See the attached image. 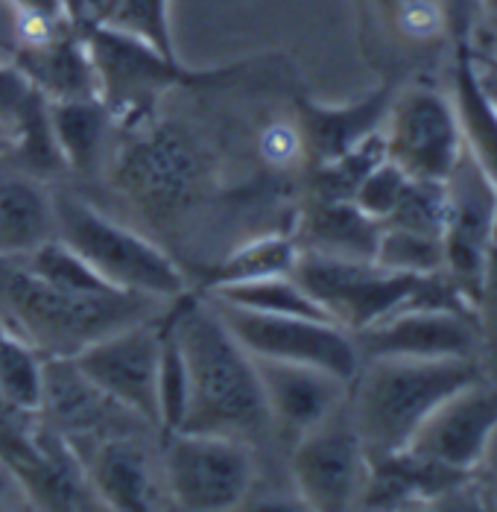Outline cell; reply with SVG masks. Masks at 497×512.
Returning a JSON list of instances; mask_svg holds the SVG:
<instances>
[{"mask_svg": "<svg viewBox=\"0 0 497 512\" xmlns=\"http://www.w3.org/2000/svg\"><path fill=\"white\" fill-rule=\"evenodd\" d=\"M451 9V44L462 39H471L474 15H477V0H448Z\"/></svg>", "mask_w": 497, "mask_h": 512, "instance_id": "ab89813d", "label": "cell"}, {"mask_svg": "<svg viewBox=\"0 0 497 512\" xmlns=\"http://www.w3.org/2000/svg\"><path fill=\"white\" fill-rule=\"evenodd\" d=\"M208 299L220 319L229 325L234 340L252 357L316 366L343 378L348 384L357 378L360 363H363L357 343L351 331L340 328L337 322L316 319V316L258 314V311L237 308L214 296Z\"/></svg>", "mask_w": 497, "mask_h": 512, "instance_id": "9c48e42d", "label": "cell"}, {"mask_svg": "<svg viewBox=\"0 0 497 512\" xmlns=\"http://www.w3.org/2000/svg\"><path fill=\"white\" fill-rule=\"evenodd\" d=\"M383 158H386V141H383L381 129V132L369 135L366 141H360L357 147H351L343 156L305 167L307 197L351 199L354 191L360 188V182L381 164Z\"/></svg>", "mask_w": 497, "mask_h": 512, "instance_id": "83f0119b", "label": "cell"}, {"mask_svg": "<svg viewBox=\"0 0 497 512\" xmlns=\"http://www.w3.org/2000/svg\"><path fill=\"white\" fill-rule=\"evenodd\" d=\"M15 486V480H12V474L6 472V466L0 463V507L6 504V498H9V489Z\"/></svg>", "mask_w": 497, "mask_h": 512, "instance_id": "ee69618b", "label": "cell"}, {"mask_svg": "<svg viewBox=\"0 0 497 512\" xmlns=\"http://www.w3.org/2000/svg\"><path fill=\"white\" fill-rule=\"evenodd\" d=\"M293 278L331 322L357 334L401 311L413 299L421 276L386 270L378 261L299 252Z\"/></svg>", "mask_w": 497, "mask_h": 512, "instance_id": "ba28073f", "label": "cell"}, {"mask_svg": "<svg viewBox=\"0 0 497 512\" xmlns=\"http://www.w3.org/2000/svg\"><path fill=\"white\" fill-rule=\"evenodd\" d=\"M360 360L369 357H465L480 360V322L471 308H401L351 334Z\"/></svg>", "mask_w": 497, "mask_h": 512, "instance_id": "5bb4252c", "label": "cell"}, {"mask_svg": "<svg viewBox=\"0 0 497 512\" xmlns=\"http://www.w3.org/2000/svg\"><path fill=\"white\" fill-rule=\"evenodd\" d=\"M477 12H483V21L489 27V39H492V53H497V0H477Z\"/></svg>", "mask_w": 497, "mask_h": 512, "instance_id": "b9f144b4", "label": "cell"}, {"mask_svg": "<svg viewBox=\"0 0 497 512\" xmlns=\"http://www.w3.org/2000/svg\"><path fill=\"white\" fill-rule=\"evenodd\" d=\"M39 419L65 434L71 442H88L126 431H153L144 419L120 407L103 393L74 357L44 355V384H41Z\"/></svg>", "mask_w": 497, "mask_h": 512, "instance_id": "2e32d148", "label": "cell"}, {"mask_svg": "<svg viewBox=\"0 0 497 512\" xmlns=\"http://www.w3.org/2000/svg\"><path fill=\"white\" fill-rule=\"evenodd\" d=\"M497 240V194L462 144L459 161L445 179V273L459 296L477 311L486 261Z\"/></svg>", "mask_w": 497, "mask_h": 512, "instance_id": "7c38bea8", "label": "cell"}, {"mask_svg": "<svg viewBox=\"0 0 497 512\" xmlns=\"http://www.w3.org/2000/svg\"><path fill=\"white\" fill-rule=\"evenodd\" d=\"M386 158L395 161L410 179L445 182L462 153L454 100L439 88L416 82L395 91L386 115Z\"/></svg>", "mask_w": 497, "mask_h": 512, "instance_id": "8fae6325", "label": "cell"}, {"mask_svg": "<svg viewBox=\"0 0 497 512\" xmlns=\"http://www.w3.org/2000/svg\"><path fill=\"white\" fill-rule=\"evenodd\" d=\"M208 296L223 299V302L237 305V308H246V311H258V314L316 316V319H328V316L322 314V308L307 296L305 287L293 278V273L290 276L258 278V281H243V284L217 287V290H208Z\"/></svg>", "mask_w": 497, "mask_h": 512, "instance_id": "f1b7e54d", "label": "cell"}, {"mask_svg": "<svg viewBox=\"0 0 497 512\" xmlns=\"http://www.w3.org/2000/svg\"><path fill=\"white\" fill-rule=\"evenodd\" d=\"M164 311V308H161ZM161 311L79 349L77 366L120 407L158 434V346Z\"/></svg>", "mask_w": 497, "mask_h": 512, "instance_id": "4fadbf2b", "label": "cell"}, {"mask_svg": "<svg viewBox=\"0 0 497 512\" xmlns=\"http://www.w3.org/2000/svg\"><path fill=\"white\" fill-rule=\"evenodd\" d=\"M474 483H477V492H480L483 507L497 510V434L492 436V442H489L483 460H480L477 469H474Z\"/></svg>", "mask_w": 497, "mask_h": 512, "instance_id": "74e56055", "label": "cell"}, {"mask_svg": "<svg viewBox=\"0 0 497 512\" xmlns=\"http://www.w3.org/2000/svg\"><path fill=\"white\" fill-rule=\"evenodd\" d=\"M471 39L454 41V109H457L462 144L489 179L497 194V112L483 97L474 65H471Z\"/></svg>", "mask_w": 497, "mask_h": 512, "instance_id": "484cf974", "label": "cell"}, {"mask_svg": "<svg viewBox=\"0 0 497 512\" xmlns=\"http://www.w3.org/2000/svg\"><path fill=\"white\" fill-rule=\"evenodd\" d=\"M9 9L18 15H47V18H68L62 0H6Z\"/></svg>", "mask_w": 497, "mask_h": 512, "instance_id": "60d3db41", "label": "cell"}, {"mask_svg": "<svg viewBox=\"0 0 497 512\" xmlns=\"http://www.w3.org/2000/svg\"><path fill=\"white\" fill-rule=\"evenodd\" d=\"M299 261V243L293 232H272V235L249 237L226 252L220 261L208 264L196 290H217L229 284L258 281V278L290 276Z\"/></svg>", "mask_w": 497, "mask_h": 512, "instance_id": "4316f807", "label": "cell"}, {"mask_svg": "<svg viewBox=\"0 0 497 512\" xmlns=\"http://www.w3.org/2000/svg\"><path fill=\"white\" fill-rule=\"evenodd\" d=\"M167 302L138 293H77L36 276L18 255H0V322L41 355L74 357L123 325L158 314Z\"/></svg>", "mask_w": 497, "mask_h": 512, "instance_id": "7a4b0ae2", "label": "cell"}, {"mask_svg": "<svg viewBox=\"0 0 497 512\" xmlns=\"http://www.w3.org/2000/svg\"><path fill=\"white\" fill-rule=\"evenodd\" d=\"M56 237L53 191L27 170H0V255H24Z\"/></svg>", "mask_w": 497, "mask_h": 512, "instance_id": "cb8c5ba5", "label": "cell"}, {"mask_svg": "<svg viewBox=\"0 0 497 512\" xmlns=\"http://www.w3.org/2000/svg\"><path fill=\"white\" fill-rule=\"evenodd\" d=\"M395 91H398V79L389 77L369 94H363L360 100L340 103V106H328L307 94H296L293 120L302 132L307 167L343 156L360 141H366L369 135L381 132Z\"/></svg>", "mask_w": 497, "mask_h": 512, "instance_id": "ffe728a7", "label": "cell"}, {"mask_svg": "<svg viewBox=\"0 0 497 512\" xmlns=\"http://www.w3.org/2000/svg\"><path fill=\"white\" fill-rule=\"evenodd\" d=\"M188 366V401L179 431L220 434L258 442L269 428L267 401L255 357L214 311L211 299L191 287L170 299Z\"/></svg>", "mask_w": 497, "mask_h": 512, "instance_id": "6da1fadb", "label": "cell"}, {"mask_svg": "<svg viewBox=\"0 0 497 512\" xmlns=\"http://www.w3.org/2000/svg\"><path fill=\"white\" fill-rule=\"evenodd\" d=\"M483 378L480 360L369 357L348 387V413L372 460L404 451L424 419L451 395Z\"/></svg>", "mask_w": 497, "mask_h": 512, "instance_id": "3957f363", "label": "cell"}, {"mask_svg": "<svg viewBox=\"0 0 497 512\" xmlns=\"http://www.w3.org/2000/svg\"><path fill=\"white\" fill-rule=\"evenodd\" d=\"M15 144H18V138H15V132H12V126H9L6 120H0V161L12 158Z\"/></svg>", "mask_w": 497, "mask_h": 512, "instance_id": "7bdbcfd3", "label": "cell"}, {"mask_svg": "<svg viewBox=\"0 0 497 512\" xmlns=\"http://www.w3.org/2000/svg\"><path fill=\"white\" fill-rule=\"evenodd\" d=\"M170 507L226 512L246 507L258 486V454L246 439L173 431L158 436Z\"/></svg>", "mask_w": 497, "mask_h": 512, "instance_id": "52a82bcc", "label": "cell"}, {"mask_svg": "<svg viewBox=\"0 0 497 512\" xmlns=\"http://www.w3.org/2000/svg\"><path fill=\"white\" fill-rule=\"evenodd\" d=\"M68 21L77 27L79 33H91L97 27H106L117 0H62Z\"/></svg>", "mask_w": 497, "mask_h": 512, "instance_id": "8d00e7d4", "label": "cell"}, {"mask_svg": "<svg viewBox=\"0 0 497 512\" xmlns=\"http://www.w3.org/2000/svg\"><path fill=\"white\" fill-rule=\"evenodd\" d=\"M383 223L360 211L351 199L307 197L305 208L293 220L299 252H319L334 258L375 261Z\"/></svg>", "mask_w": 497, "mask_h": 512, "instance_id": "603a6c76", "label": "cell"}, {"mask_svg": "<svg viewBox=\"0 0 497 512\" xmlns=\"http://www.w3.org/2000/svg\"><path fill=\"white\" fill-rule=\"evenodd\" d=\"M369 469L372 463L351 422L348 401L290 445V480L305 510H357Z\"/></svg>", "mask_w": 497, "mask_h": 512, "instance_id": "30bf717a", "label": "cell"}, {"mask_svg": "<svg viewBox=\"0 0 497 512\" xmlns=\"http://www.w3.org/2000/svg\"><path fill=\"white\" fill-rule=\"evenodd\" d=\"M112 158V185L150 223L188 217L217 182V156L208 141L179 118L141 120Z\"/></svg>", "mask_w": 497, "mask_h": 512, "instance_id": "277c9868", "label": "cell"}, {"mask_svg": "<svg viewBox=\"0 0 497 512\" xmlns=\"http://www.w3.org/2000/svg\"><path fill=\"white\" fill-rule=\"evenodd\" d=\"M6 472L36 510L82 512L103 507L77 445L41 419L33 439L6 463Z\"/></svg>", "mask_w": 497, "mask_h": 512, "instance_id": "ac0fdd59", "label": "cell"}, {"mask_svg": "<svg viewBox=\"0 0 497 512\" xmlns=\"http://www.w3.org/2000/svg\"><path fill=\"white\" fill-rule=\"evenodd\" d=\"M497 434V381L477 378L445 398L410 439V451L448 469L474 472Z\"/></svg>", "mask_w": 497, "mask_h": 512, "instance_id": "e0dca14e", "label": "cell"}, {"mask_svg": "<svg viewBox=\"0 0 497 512\" xmlns=\"http://www.w3.org/2000/svg\"><path fill=\"white\" fill-rule=\"evenodd\" d=\"M188 401V366L176 331V316L167 302L161 311V346H158V436L173 434L182 425Z\"/></svg>", "mask_w": 497, "mask_h": 512, "instance_id": "f546056e", "label": "cell"}, {"mask_svg": "<svg viewBox=\"0 0 497 512\" xmlns=\"http://www.w3.org/2000/svg\"><path fill=\"white\" fill-rule=\"evenodd\" d=\"M106 27L150 44L167 59H179L170 21V0H117Z\"/></svg>", "mask_w": 497, "mask_h": 512, "instance_id": "4dcf8cb0", "label": "cell"}, {"mask_svg": "<svg viewBox=\"0 0 497 512\" xmlns=\"http://www.w3.org/2000/svg\"><path fill=\"white\" fill-rule=\"evenodd\" d=\"M258 156L275 173H293L307 167L305 144L296 120H269L258 132Z\"/></svg>", "mask_w": 497, "mask_h": 512, "instance_id": "e575fe53", "label": "cell"}, {"mask_svg": "<svg viewBox=\"0 0 497 512\" xmlns=\"http://www.w3.org/2000/svg\"><path fill=\"white\" fill-rule=\"evenodd\" d=\"M88 480L103 504L115 512H153L170 507L161 460H155L141 431L74 442Z\"/></svg>", "mask_w": 497, "mask_h": 512, "instance_id": "9a60e30c", "label": "cell"}, {"mask_svg": "<svg viewBox=\"0 0 497 512\" xmlns=\"http://www.w3.org/2000/svg\"><path fill=\"white\" fill-rule=\"evenodd\" d=\"M363 53L375 56L383 47L424 50L451 41L448 0H357Z\"/></svg>", "mask_w": 497, "mask_h": 512, "instance_id": "44dd1931", "label": "cell"}, {"mask_svg": "<svg viewBox=\"0 0 497 512\" xmlns=\"http://www.w3.org/2000/svg\"><path fill=\"white\" fill-rule=\"evenodd\" d=\"M477 322H480V363L483 375L497 381V240L486 261L483 290L477 299Z\"/></svg>", "mask_w": 497, "mask_h": 512, "instance_id": "d590c367", "label": "cell"}, {"mask_svg": "<svg viewBox=\"0 0 497 512\" xmlns=\"http://www.w3.org/2000/svg\"><path fill=\"white\" fill-rule=\"evenodd\" d=\"M12 65L30 79L41 94L56 100L97 97V71L85 33L74 24L39 44H18Z\"/></svg>", "mask_w": 497, "mask_h": 512, "instance_id": "7402d4cb", "label": "cell"}, {"mask_svg": "<svg viewBox=\"0 0 497 512\" xmlns=\"http://www.w3.org/2000/svg\"><path fill=\"white\" fill-rule=\"evenodd\" d=\"M85 41L97 71V97L115 118L117 129H129L158 115L161 100L176 88L217 85L231 74V68L193 71L182 59H167L150 44L112 27L85 33Z\"/></svg>", "mask_w": 497, "mask_h": 512, "instance_id": "8992f818", "label": "cell"}, {"mask_svg": "<svg viewBox=\"0 0 497 512\" xmlns=\"http://www.w3.org/2000/svg\"><path fill=\"white\" fill-rule=\"evenodd\" d=\"M255 366L267 401L269 428L287 445L319 428L348 401L351 384L325 369L264 357H255Z\"/></svg>", "mask_w": 497, "mask_h": 512, "instance_id": "d6986e66", "label": "cell"}, {"mask_svg": "<svg viewBox=\"0 0 497 512\" xmlns=\"http://www.w3.org/2000/svg\"><path fill=\"white\" fill-rule=\"evenodd\" d=\"M115 118L100 97L56 100L50 103V132L65 170L77 176H94L106 158Z\"/></svg>", "mask_w": 497, "mask_h": 512, "instance_id": "d4e9b609", "label": "cell"}, {"mask_svg": "<svg viewBox=\"0 0 497 512\" xmlns=\"http://www.w3.org/2000/svg\"><path fill=\"white\" fill-rule=\"evenodd\" d=\"M407 182H410V176L395 161L383 158L381 164L360 182V188L354 191L351 202L360 211H366L369 217H375V220L383 223L392 214V208L398 205V199L404 194Z\"/></svg>", "mask_w": 497, "mask_h": 512, "instance_id": "836d02e7", "label": "cell"}, {"mask_svg": "<svg viewBox=\"0 0 497 512\" xmlns=\"http://www.w3.org/2000/svg\"><path fill=\"white\" fill-rule=\"evenodd\" d=\"M56 237L112 287L170 302L191 290L182 264L153 237L120 223L71 191H53Z\"/></svg>", "mask_w": 497, "mask_h": 512, "instance_id": "5b68a950", "label": "cell"}, {"mask_svg": "<svg viewBox=\"0 0 497 512\" xmlns=\"http://www.w3.org/2000/svg\"><path fill=\"white\" fill-rule=\"evenodd\" d=\"M389 229H404L416 235L442 237L445 226V182H424L410 179L398 205L383 220Z\"/></svg>", "mask_w": 497, "mask_h": 512, "instance_id": "d6a6232c", "label": "cell"}, {"mask_svg": "<svg viewBox=\"0 0 497 512\" xmlns=\"http://www.w3.org/2000/svg\"><path fill=\"white\" fill-rule=\"evenodd\" d=\"M375 261H378L381 267H386V270L410 273V276L439 273V270H445L442 237L416 235V232H404V229H389V226H383Z\"/></svg>", "mask_w": 497, "mask_h": 512, "instance_id": "1f68e13d", "label": "cell"}, {"mask_svg": "<svg viewBox=\"0 0 497 512\" xmlns=\"http://www.w3.org/2000/svg\"><path fill=\"white\" fill-rule=\"evenodd\" d=\"M471 65H474V79H477L483 97L497 112V53L480 50V47L471 44Z\"/></svg>", "mask_w": 497, "mask_h": 512, "instance_id": "f35d334b", "label": "cell"}]
</instances>
